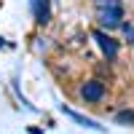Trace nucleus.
Listing matches in <instances>:
<instances>
[{"instance_id": "f257e3e1", "label": "nucleus", "mask_w": 134, "mask_h": 134, "mask_svg": "<svg viewBox=\"0 0 134 134\" xmlns=\"http://www.w3.org/2000/svg\"><path fill=\"white\" fill-rule=\"evenodd\" d=\"M81 99L86 105H97V102H102L105 99V94H107V88H105V83L99 81V78H91V81H86V83H81Z\"/></svg>"}, {"instance_id": "f03ea898", "label": "nucleus", "mask_w": 134, "mask_h": 134, "mask_svg": "<svg viewBox=\"0 0 134 134\" xmlns=\"http://www.w3.org/2000/svg\"><path fill=\"white\" fill-rule=\"evenodd\" d=\"M97 19L105 30H115L124 24V5L118 8H97Z\"/></svg>"}, {"instance_id": "7ed1b4c3", "label": "nucleus", "mask_w": 134, "mask_h": 134, "mask_svg": "<svg viewBox=\"0 0 134 134\" xmlns=\"http://www.w3.org/2000/svg\"><path fill=\"white\" fill-rule=\"evenodd\" d=\"M94 40H97V46L102 48V54L113 62V59H118V51H121V46H118V40H113L107 35V32H102V30H94Z\"/></svg>"}, {"instance_id": "20e7f679", "label": "nucleus", "mask_w": 134, "mask_h": 134, "mask_svg": "<svg viewBox=\"0 0 134 134\" xmlns=\"http://www.w3.org/2000/svg\"><path fill=\"white\" fill-rule=\"evenodd\" d=\"M62 113L67 115V118H72L78 126H83V129H91V131H107L102 124H97L94 118H86V115H81V113H75V110H70L67 105H62Z\"/></svg>"}, {"instance_id": "39448f33", "label": "nucleus", "mask_w": 134, "mask_h": 134, "mask_svg": "<svg viewBox=\"0 0 134 134\" xmlns=\"http://www.w3.org/2000/svg\"><path fill=\"white\" fill-rule=\"evenodd\" d=\"M35 21L38 24H48L51 21V3L48 0H35Z\"/></svg>"}, {"instance_id": "423d86ee", "label": "nucleus", "mask_w": 134, "mask_h": 134, "mask_svg": "<svg viewBox=\"0 0 134 134\" xmlns=\"http://www.w3.org/2000/svg\"><path fill=\"white\" fill-rule=\"evenodd\" d=\"M115 121L118 124H134V110H121V113H115Z\"/></svg>"}, {"instance_id": "0eeeda50", "label": "nucleus", "mask_w": 134, "mask_h": 134, "mask_svg": "<svg viewBox=\"0 0 134 134\" xmlns=\"http://www.w3.org/2000/svg\"><path fill=\"white\" fill-rule=\"evenodd\" d=\"M94 5L97 8H118L121 0H94Z\"/></svg>"}]
</instances>
